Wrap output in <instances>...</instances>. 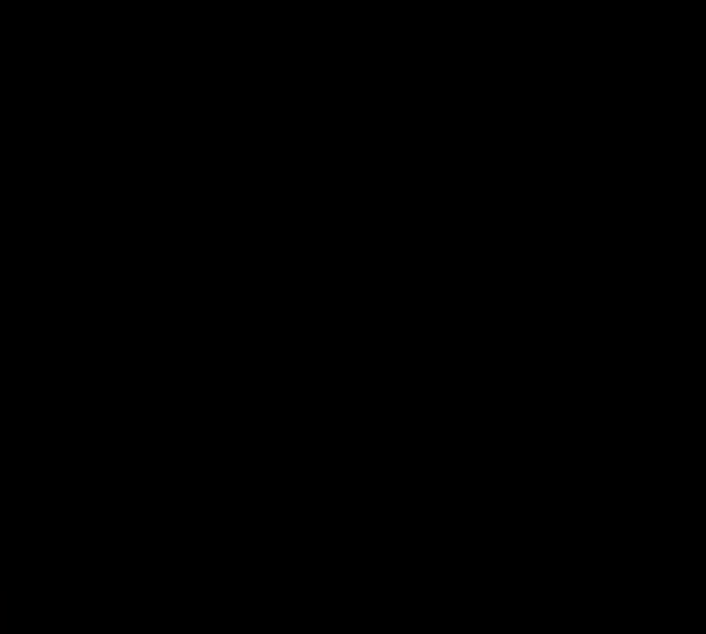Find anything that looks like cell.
Here are the masks:
<instances>
[]
</instances>
